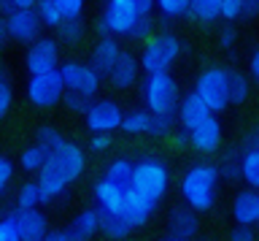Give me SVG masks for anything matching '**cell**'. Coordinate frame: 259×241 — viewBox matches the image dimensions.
Listing matches in <instances>:
<instances>
[{
	"mask_svg": "<svg viewBox=\"0 0 259 241\" xmlns=\"http://www.w3.org/2000/svg\"><path fill=\"white\" fill-rule=\"evenodd\" d=\"M219 165L210 163H194L186 168V174L181 176V195L184 203L192 212H208L216 203V192H219Z\"/></svg>",
	"mask_w": 259,
	"mask_h": 241,
	"instance_id": "1",
	"label": "cell"
},
{
	"mask_svg": "<svg viewBox=\"0 0 259 241\" xmlns=\"http://www.w3.org/2000/svg\"><path fill=\"white\" fill-rule=\"evenodd\" d=\"M141 95L146 103V111L159 117H176L178 103H181V90L173 74H151L143 79Z\"/></svg>",
	"mask_w": 259,
	"mask_h": 241,
	"instance_id": "2",
	"label": "cell"
},
{
	"mask_svg": "<svg viewBox=\"0 0 259 241\" xmlns=\"http://www.w3.org/2000/svg\"><path fill=\"white\" fill-rule=\"evenodd\" d=\"M184 52V44L181 38L176 33H170V30H162V33L151 36L149 41H146L143 52H141V68L146 71V76L151 74H170V68H173V62L181 57Z\"/></svg>",
	"mask_w": 259,
	"mask_h": 241,
	"instance_id": "3",
	"label": "cell"
},
{
	"mask_svg": "<svg viewBox=\"0 0 259 241\" xmlns=\"http://www.w3.org/2000/svg\"><path fill=\"white\" fill-rule=\"evenodd\" d=\"M167 184H170V171L159 157H143L141 163H135L130 187H135L138 192H143V195H149L151 200L159 203L162 195L167 192Z\"/></svg>",
	"mask_w": 259,
	"mask_h": 241,
	"instance_id": "4",
	"label": "cell"
},
{
	"mask_svg": "<svg viewBox=\"0 0 259 241\" xmlns=\"http://www.w3.org/2000/svg\"><path fill=\"white\" fill-rule=\"evenodd\" d=\"M194 92L205 100V106L210 109V114H219L230 106V87H227V68L222 65H210L197 76L194 82Z\"/></svg>",
	"mask_w": 259,
	"mask_h": 241,
	"instance_id": "5",
	"label": "cell"
},
{
	"mask_svg": "<svg viewBox=\"0 0 259 241\" xmlns=\"http://www.w3.org/2000/svg\"><path fill=\"white\" fill-rule=\"evenodd\" d=\"M44 165L52 168V171L60 176L65 184H73L81 174H84V149H81L78 144L62 139V141L46 155V163H44Z\"/></svg>",
	"mask_w": 259,
	"mask_h": 241,
	"instance_id": "6",
	"label": "cell"
},
{
	"mask_svg": "<svg viewBox=\"0 0 259 241\" xmlns=\"http://www.w3.org/2000/svg\"><path fill=\"white\" fill-rule=\"evenodd\" d=\"M60 76L65 84V92H78L87 98H95L100 90V74L81 60H65L60 65Z\"/></svg>",
	"mask_w": 259,
	"mask_h": 241,
	"instance_id": "7",
	"label": "cell"
},
{
	"mask_svg": "<svg viewBox=\"0 0 259 241\" xmlns=\"http://www.w3.org/2000/svg\"><path fill=\"white\" fill-rule=\"evenodd\" d=\"M62 95H65V84H62L60 71H49V74L30 76V82H27V98H30L32 106L49 109V106H54V103H60Z\"/></svg>",
	"mask_w": 259,
	"mask_h": 241,
	"instance_id": "8",
	"label": "cell"
},
{
	"mask_svg": "<svg viewBox=\"0 0 259 241\" xmlns=\"http://www.w3.org/2000/svg\"><path fill=\"white\" fill-rule=\"evenodd\" d=\"M87 119V130L95 133H105L111 135V130H121V119H124V111L119 109L116 100L111 98H100V100H92V106L84 114Z\"/></svg>",
	"mask_w": 259,
	"mask_h": 241,
	"instance_id": "9",
	"label": "cell"
},
{
	"mask_svg": "<svg viewBox=\"0 0 259 241\" xmlns=\"http://www.w3.org/2000/svg\"><path fill=\"white\" fill-rule=\"evenodd\" d=\"M138 19H141V14H138L135 0H111L103 9V17H100V22L108 27L111 38L113 36H130Z\"/></svg>",
	"mask_w": 259,
	"mask_h": 241,
	"instance_id": "10",
	"label": "cell"
},
{
	"mask_svg": "<svg viewBox=\"0 0 259 241\" xmlns=\"http://www.w3.org/2000/svg\"><path fill=\"white\" fill-rule=\"evenodd\" d=\"M24 65H27L30 76L60 71V44L54 38H38V41H32L27 54H24Z\"/></svg>",
	"mask_w": 259,
	"mask_h": 241,
	"instance_id": "11",
	"label": "cell"
},
{
	"mask_svg": "<svg viewBox=\"0 0 259 241\" xmlns=\"http://www.w3.org/2000/svg\"><path fill=\"white\" fill-rule=\"evenodd\" d=\"M232 220L238 228H251L259 225V192L256 190H238L232 198Z\"/></svg>",
	"mask_w": 259,
	"mask_h": 241,
	"instance_id": "12",
	"label": "cell"
},
{
	"mask_svg": "<svg viewBox=\"0 0 259 241\" xmlns=\"http://www.w3.org/2000/svg\"><path fill=\"white\" fill-rule=\"evenodd\" d=\"M154 209H157V200H151L149 195L138 192L135 187L124 190V220L130 222V228H133V230L149 222V217L154 214Z\"/></svg>",
	"mask_w": 259,
	"mask_h": 241,
	"instance_id": "13",
	"label": "cell"
},
{
	"mask_svg": "<svg viewBox=\"0 0 259 241\" xmlns=\"http://www.w3.org/2000/svg\"><path fill=\"white\" fill-rule=\"evenodd\" d=\"M14 220L19 225L22 241H44L49 233V222L40 209H14Z\"/></svg>",
	"mask_w": 259,
	"mask_h": 241,
	"instance_id": "14",
	"label": "cell"
},
{
	"mask_svg": "<svg viewBox=\"0 0 259 241\" xmlns=\"http://www.w3.org/2000/svg\"><path fill=\"white\" fill-rule=\"evenodd\" d=\"M189 144L197 152H216L222 147V122H219L216 114H210L205 122H200L197 127L189 130Z\"/></svg>",
	"mask_w": 259,
	"mask_h": 241,
	"instance_id": "15",
	"label": "cell"
},
{
	"mask_svg": "<svg viewBox=\"0 0 259 241\" xmlns=\"http://www.w3.org/2000/svg\"><path fill=\"white\" fill-rule=\"evenodd\" d=\"M6 25H8V36L16 38V41H22V44L38 41L40 19H38L35 9H30V11H14L11 17H6Z\"/></svg>",
	"mask_w": 259,
	"mask_h": 241,
	"instance_id": "16",
	"label": "cell"
},
{
	"mask_svg": "<svg viewBox=\"0 0 259 241\" xmlns=\"http://www.w3.org/2000/svg\"><path fill=\"white\" fill-rule=\"evenodd\" d=\"M176 117H178V122H181L184 130H192V127H197L200 122H205V119L210 117V109L205 106V100L192 90V92H186L181 98Z\"/></svg>",
	"mask_w": 259,
	"mask_h": 241,
	"instance_id": "17",
	"label": "cell"
},
{
	"mask_svg": "<svg viewBox=\"0 0 259 241\" xmlns=\"http://www.w3.org/2000/svg\"><path fill=\"white\" fill-rule=\"evenodd\" d=\"M124 190L119 184L108 182L103 176L95 184V200H97V212H108V214H124Z\"/></svg>",
	"mask_w": 259,
	"mask_h": 241,
	"instance_id": "18",
	"label": "cell"
},
{
	"mask_svg": "<svg viewBox=\"0 0 259 241\" xmlns=\"http://www.w3.org/2000/svg\"><path fill=\"white\" fill-rule=\"evenodd\" d=\"M167 228H170V236H173V238L189 241L192 236H197V230H200L197 212H192L189 206H176L173 212H170Z\"/></svg>",
	"mask_w": 259,
	"mask_h": 241,
	"instance_id": "19",
	"label": "cell"
},
{
	"mask_svg": "<svg viewBox=\"0 0 259 241\" xmlns=\"http://www.w3.org/2000/svg\"><path fill=\"white\" fill-rule=\"evenodd\" d=\"M119 57H121V49H119L116 38H100V41L95 44V49H92L89 65H92L100 76H111V71L119 62Z\"/></svg>",
	"mask_w": 259,
	"mask_h": 241,
	"instance_id": "20",
	"label": "cell"
},
{
	"mask_svg": "<svg viewBox=\"0 0 259 241\" xmlns=\"http://www.w3.org/2000/svg\"><path fill=\"white\" fill-rule=\"evenodd\" d=\"M138 74H141V60H138L133 52H121L119 62L111 71V82L116 90H130V87L138 82Z\"/></svg>",
	"mask_w": 259,
	"mask_h": 241,
	"instance_id": "21",
	"label": "cell"
},
{
	"mask_svg": "<svg viewBox=\"0 0 259 241\" xmlns=\"http://www.w3.org/2000/svg\"><path fill=\"white\" fill-rule=\"evenodd\" d=\"M97 230H100V212L97 209H84V212H78L73 217L68 236L70 241H89Z\"/></svg>",
	"mask_w": 259,
	"mask_h": 241,
	"instance_id": "22",
	"label": "cell"
},
{
	"mask_svg": "<svg viewBox=\"0 0 259 241\" xmlns=\"http://www.w3.org/2000/svg\"><path fill=\"white\" fill-rule=\"evenodd\" d=\"M240 179L248 190L259 192V147H246L240 152Z\"/></svg>",
	"mask_w": 259,
	"mask_h": 241,
	"instance_id": "23",
	"label": "cell"
},
{
	"mask_svg": "<svg viewBox=\"0 0 259 241\" xmlns=\"http://www.w3.org/2000/svg\"><path fill=\"white\" fill-rule=\"evenodd\" d=\"M100 230L105 233L108 238L113 241H121L130 236V222L124 220V214H108V212H100Z\"/></svg>",
	"mask_w": 259,
	"mask_h": 241,
	"instance_id": "24",
	"label": "cell"
},
{
	"mask_svg": "<svg viewBox=\"0 0 259 241\" xmlns=\"http://www.w3.org/2000/svg\"><path fill=\"white\" fill-rule=\"evenodd\" d=\"M133 168H135V163H130L127 157H116L105 168V179L119 184V187H130L133 184Z\"/></svg>",
	"mask_w": 259,
	"mask_h": 241,
	"instance_id": "25",
	"label": "cell"
},
{
	"mask_svg": "<svg viewBox=\"0 0 259 241\" xmlns=\"http://www.w3.org/2000/svg\"><path fill=\"white\" fill-rule=\"evenodd\" d=\"M149 127H151V111H146V109H133L124 114V119H121V130L127 135L149 133Z\"/></svg>",
	"mask_w": 259,
	"mask_h": 241,
	"instance_id": "26",
	"label": "cell"
},
{
	"mask_svg": "<svg viewBox=\"0 0 259 241\" xmlns=\"http://www.w3.org/2000/svg\"><path fill=\"white\" fill-rule=\"evenodd\" d=\"M227 87H230V103H243L251 92L248 76L235 71V68H227Z\"/></svg>",
	"mask_w": 259,
	"mask_h": 241,
	"instance_id": "27",
	"label": "cell"
},
{
	"mask_svg": "<svg viewBox=\"0 0 259 241\" xmlns=\"http://www.w3.org/2000/svg\"><path fill=\"white\" fill-rule=\"evenodd\" d=\"M189 17L200 19V22H216L222 17V0H192Z\"/></svg>",
	"mask_w": 259,
	"mask_h": 241,
	"instance_id": "28",
	"label": "cell"
},
{
	"mask_svg": "<svg viewBox=\"0 0 259 241\" xmlns=\"http://www.w3.org/2000/svg\"><path fill=\"white\" fill-rule=\"evenodd\" d=\"M35 14L40 19V25H49V27H60L62 25L57 0H38V3H35Z\"/></svg>",
	"mask_w": 259,
	"mask_h": 241,
	"instance_id": "29",
	"label": "cell"
},
{
	"mask_svg": "<svg viewBox=\"0 0 259 241\" xmlns=\"http://www.w3.org/2000/svg\"><path fill=\"white\" fill-rule=\"evenodd\" d=\"M44 200H40V190L35 182H24L19 192H16V209H38Z\"/></svg>",
	"mask_w": 259,
	"mask_h": 241,
	"instance_id": "30",
	"label": "cell"
},
{
	"mask_svg": "<svg viewBox=\"0 0 259 241\" xmlns=\"http://www.w3.org/2000/svg\"><path fill=\"white\" fill-rule=\"evenodd\" d=\"M46 155L49 152L44 149V147H38V144H30L27 149L22 152V168L24 171H40V168H44V163H46Z\"/></svg>",
	"mask_w": 259,
	"mask_h": 241,
	"instance_id": "31",
	"label": "cell"
},
{
	"mask_svg": "<svg viewBox=\"0 0 259 241\" xmlns=\"http://www.w3.org/2000/svg\"><path fill=\"white\" fill-rule=\"evenodd\" d=\"M157 9H159V14L165 19L186 17V14H189V0H159Z\"/></svg>",
	"mask_w": 259,
	"mask_h": 241,
	"instance_id": "32",
	"label": "cell"
},
{
	"mask_svg": "<svg viewBox=\"0 0 259 241\" xmlns=\"http://www.w3.org/2000/svg\"><path fill=\"white\" fill-rule=\"evenodd\" d=\"M60 141H62V135H60V130H57V127H52V125L38 127V133H35V144H38V147H44L46 152H52Z\"/></svg>",
	"mask_w": 259,
	"mask_h": 241,
	"instance_id": "33",
	"label": "cell"
},
{
	"mask_svg": "<svg viewBox=\"0 0 259 241\" xmlns=\"http://www.w3.org/2000/svg\"><path fill=\"white\" fill-rule=\"evenodd\" d=\"M57 36H60L65 44H78L81 36H84V25H81V19H76V22H62V25L57 27Z\"/></svg>",
	"mask_w": 259,
	"mask_h": 241,
	"instance_id": "34",
	"label": "cell"
},
{
	"mask_svg": "<svg viewBox=\"0 0 259 241\" xmlns=\"http://www.w3.org/2000/svg\"><path fill=\"white\" fill-rule=\"evenodd\" d=\"M57 9H60L62 22H76L84 14V3L81 0H57Z\"/></svg>",
	"mask_w": 259,
	"mask_h": 241,
	"instance_id": "35",
	"label": "cell"
},
{
	"mask_svg": "<svg viewBox=\"0 0 259 241\" xmlns=\"http://www.w3.org/2000/svg\"><path fill=\"white\" fill-rule=\"evenodd\" d=\"M0 241H22L19 225H16V220H14L11 212L0 217Z\"/></svg>",
	"mask_w": 259,
	"mask_h": 241,
	"instance_id": "36",
	"label": "cell"
},
{
	"mask_svg": "<svg viewBox=\"0 0 259 241\" xmlns=\"http://www.w3.org/2000/svg\"><path fill=\"white\" fill-rule=\"evenodd\" d=\"M65 106L70 111H76V114H87L89 106H92V98H87V95H78V92H65L62 95Z\"/></svg>",
	"mask_w": 259,
	"mask_h": 241,
	"instance_id": "37",
	"label": "cell"
},
{
	"mask_svg": "<svg viewBox=\"0 0 259 241\" xmlns=\"http://www.w3.org/2000/svg\"><path fill=\"white\" fill-rule=\"evenodd\" d=\"M219 176H224V179H238L240 176V155H227L224 163L219 165Z\"/></svg>",
	"mask_w": 259,
	"mask_h": 241,
	"instance_id": "38",
	"label": "cell"
},
{
	"mask_svg": "<svg viewBox=\"0 0 259 241\" xmlns=\"http://www.w3.org/2000/svg\"><path fill=\"white\" fill-rule=\"evenodd\" d=\"M173 122H176V117H159V114H151L149 135H167L170 130H173Z\"/></svg>",
	"mask_w": 259,
	"mask_h": 241,
	"instance_id": "39",
	"label": "cell"
},
{
	"mask_svg": "<svg viewBox=\"0 0 259 241\" xmlns=\"http://www.w3.org/2000/svg\"><path fill=\"white\" fill-rule=\"evenodd\" d=\"M222 17L230 22L243 17V0H222Z\"/></svg>",
	"mask_w": 259,
	"mask_h": 241,
	"instance_id": "40",
	"label": "cell"
},
{
	"mask_svg": "<svg viewBox=\"0 0 259 241\" xmlns=\"http://www.w3.org/2000/svg\"><path fill=\"white\" fill-rule=\"evenodd\" d=\"M11 179H14V163L8 157H0V192H6Z\"/></svg>",
	"mask_w": 259,
	"mask_h": 241,
	"instance_id": "41",
	"label": "cell"
},
{
	"mask_svg": "<svg viewBox=\"0 0 259 241\" xmlns=\"http://www.w3.org/2000/svg\"><path fill=\"white\" fill-rule=\"evenodd\" d=\"M11 100H14L11 84H8V82H0V119L8 114V109H11Z\"/></svg>",
	"mask_w": 259,
	"mask_h": 241,
	"instance_id": "42",
	"label": "cell"
},
{
	"mask_svg": "<svg viewBox=\"0 0 259 241\" xmlns=\"http://www.w3.org/2000/svg\"><path fill=\"white\" fill-rule=\"evenodd\" d=\"M151 25H154V19L151 17H141L135 22V27H133V38H151Z\"/></svg>",
	"mask_w": 259,
	"mask_h": 241,
	"instance_id": "43",
	"label": "cell"
},
{
	"mask_svg": "<svg viewBox=\"0 0 259 241\" xmlns=\"http://www.w3.org/2000/svg\"><path fill=\"white\" fill-rule=\"evenodd\" d=\"M219 41H222V46H224V49H232V44L238 41V30H235L232 25L222 27V33H219Z\"/></svg>",
	"mask_w": 259,
	"mask_h": 241,
	"instance_id": "44",
	"label": "cell"
},
{
	"mask_svg": "<svg viewBox=\"0 0 259 241\" xmlns=\"http://www.w3.org/2000/svg\"><path fill=\"white\" fill-rule=\"evenodd\" d=\"M230 241H256V236L251 228H238V225H235V230L230 233Z\"/></svg>",
	"mask_w": 259,
	"mask_h": 241,
	"instance_id": "45",
	"label": "cell"
},
{
	"mask_svg": "<svg viewBox=\"0 0 259 241\" xmlns=\"http://www.w3.org/2000/svg\"><path fill=\"white\" fill-rule=\"evenodd\" d=\"M89 147H92V149H108V147H111V135L95 133L92 139H89Z\"/></svg>",
	"mask_w": 259,
	"mask_h": 241,
	"instance_id": "46",
	"label": "cell"
},
{
	"mask_svg": "<svg viewBox=\"0 0 259 241\" xmlns=\"http://www.w3.org/2000/svg\"><path fill=\"white\" fill-rule=\"evenodd\" d=\"M248 71H251V79H254V82L259 84V49H254V54H251Z\"/></svg>",
	"mask_w": 259,
	"mask_h": 241,
	"instance_id": "47",
	"label": "cell"
},
{
	"mask_svg": "<svg viewBox=\"0 0 259 241\" xmlns=\"http://www.w3.org/2000/svg\"><path fill=\"white\" fill-rule=\"evenodd\" d=\"M135 3H138V14H141V17H151L154 9H157L151 0H135Z\"/></svg>",
	"mask_w": 259,
	"mask_h": 241,
	"instance_id": "48",
	"label": "cell"
},
{
	"mask_svg": "<svg viewBox=\"0 0 259 241\" xmlns=\"http://www.w3.org/2000/svg\"><path fill=\"white\" fill-rule=\"evenodd\" d=\"M259 14V0H243V17H254Z\"/></svg>",
	"mask_w": 259,
	"mask_h": 241,
	"instance_id": "49",
	"label": "cell"
},
{
	"mask_svg": "<svg viewBox=\"0 0 259 241\" xmlns=\"http://www.w3.org/2000/svg\"><path fill=\"white\" fill-rule=\"evenodd\" d=\"M16 11V0H0V17H11V14Z\"/></svg>",
	"mask_w": 259,
	"mask_h": 241,
	"instance_id": "50",
	"label": "cell"
},
{
	"mask_svg": "<svg viewBox=\"0 0 259 241\" xmlns=\"http://www.w3.org/2000/svg\"><path fill=\"white\" fill-rule=\"evenodd\" d=\"M44 241H70V236H68V230H49Z\"/></svg>",
	"mask_w": 259,
	"mask_h": 241,
	"instance_id": "51",
	"label": "cell"
},
{
	"mask_svg": "<svg viewBox=\"0 0 259 241\" xmlns=\"http://www.w3.org/2000/svg\"><path fill=\"white\" fill-rule=\"evenodd\" d=\"M8 38H11V36H8V25H6V19L0 17V46H3Z\"/></svg>",
	"mask_w": 259,
	"mask_h": 241,
	"instance_id": "52",
	"label": "cell"
},
{
	"mask_svg": "<svg viewBox=\"0 0 259 241\" xmlns=\"http://www.w3.org/2000/svg\"><path fill=\"white\" fill-rule=\"evenodd\" d=\"M176 144H178V147L189 144V130H178V133H176Z\"/></svg>",
	"mask_w": 259,
	"mask_h": 241,
	"instance_id": "53",
	"label": "cell"
},
{
	"mask_svg": "<svg viewBox=\"0 0 259 241\" xmlns=\"http://www.w3.org/2000/svg\"><path fill=\"white\" fill-rule=\"evenodd\" d=\"M0 82H8V74H6V68H3V62H0Z\"/></svg>",
	"mask_w": 259,
	"mask_h": 241,
	"instance_id": "54",
	"label": "cell"
},
{
	"mask_svg": "<svg viewBox=\"0 0 259 241\" xmlns=\"http://www.w3.org/2000/svg\"><path fill=\"white\" fill-rule=\"evenodd\" d=\"M162 241H181V238H173V236H167V238H162Z\"/></svg>",
	"mask_w": 259,
	"mask_h": 241,
	"instance_id": "55",
	"label": "cell"
}]
</instances>
